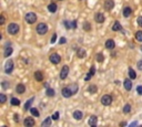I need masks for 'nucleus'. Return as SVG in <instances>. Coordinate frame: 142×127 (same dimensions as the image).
I'll list each match as a JSON object with an SVG mask.
<instances>
[{"label":"nucleus","instance_id":"obj_35","mask_svg":"<svg viewBox=\"0 0 142 127\" xmlns=\"http://www.w3.org/2000/svg\"><path fill=\"white\" fill-rule=\"evenodd\" d=\"M83 29L86 30V31H90V29H91V26H90V23H89V22H84Z\"/></svg>","mask_w":142,"mask_h":127},{"label":"nucleus","instance_id":"obj_19","mask_svg":"<svg viewBox=\"0 0 142 127\" xmlns=\"http://www.w3.org/2000/svg\"><path fill=\"white\" fill-rule=\"evenodd\" d=\"M131 13H132V9H131L130 7H125V8L123 9V16H124L125 18L130 17Z\"/></svg>","mask_w":142,"mask_h":127},{"label":"nucleus","instance_id":"obj_45","mask_svg":"<svg viewBox=\"0 0 142 127\" xmlns=\"http://www.w3.org/2000/svg\"><path fill=\"white\" fill-rule=\"evenodd\" d=\"M3 23H5V17L1 15V17H0V24H3Z\"/></svg>","mask_w":142,"mask_h":127},{"label":"nucleus","instance_id":"obj_17","mask_svg":"<svg viewBox=\"0 0 142 127\" xmlns=\"http://www.w3.org/2000/svg\"><path fill=\"white\" fill-rule=\"evenodd\" d=\"M94 73H96V69H94V66H92L91 69H90V72L88 73V75L86 76V77H84V81H89L90 78L93 76V74H94Z\"/></svg>","mask_w":142,"mask_h":127},{"label":"nucleus","instance_id":"obj_24","mask_svg":"<svg viewBox=\"0 0 142 127\" xmlns=\"http://www.w3.org/2000/svg\"><path fill=\"white\" fill-rule=\"evenodd\" d=\"M88 91H89L90 93H92V94H94L96 92H98V87H97L96 85H93V84H91V85H89V87H88Z\"/></svg>","mask_w":142,"mask_h":127},{"label":"nucleus","instance_id":"obj_29","mask_svg":"<svg viewBox=\"0 0 142 127\" xmlns=\"http://www.w3.org/2000/svg\"><path fill=\"white\" fill-rule=\"evenodd\" d=\"M33 99H35V98L31 97L29 101H28L26 104H25V110H30V108H31L30 106H31V104H32V102H33Z\"/></svg>","mask_w":142,"mask_h":127},{"label":"nucleus","instance_id":"obj_36","mask_svg":"<svg viewBox=\"0 0 142 127\" xmlns=\"http://www.w3.org/2000/svg\"><path fill=\"white\" fill-rule=\"evenodd\" d=\"M47 95L48 96H55V91L52 88H48L47 90Z\"/></svg>","mask_w":142,"mask_h":127},{"label":"nucleus","instance_id":"obj_48","mask_svg":"<svg viewBox=\"0 0 142 127\" xmlns=\"http://www.w3.org/2000/svg\"><path fill=\"white\" fill-rule=\"evenodd\" d=\"M120 125H121V126H125V125H127V123H125V121H124V123H121V124H120Z\"/></svg>","mask_w":142,"mask_h":127},{"label":"nucleus","instance_id":"obj_20","mask_svg":"<svg viewBox=\"0 0 142 127\" xmlns=\"http://www.w3.org/2000/svg\"><path fill=\"white\" fill-rule=\"evenodd\" d=\"M82 113L80 112V110H75L74 113H73V118L77 119V121H80V119H82Z\"/></svg>","mask_w":142,"mask_h":127},{"label":"nucleus","instance_id":"obj_46","mask_svg":"<svg viewBox=\"0 0 142 127\" xmlns=\"http://www.w3.org/2000/svg\"><path fill=\"white\" fill-rule=\"evenodd\" d=\"M15 121H19V115H17V114H15Z\"/></svg>","mask_w":142,"mask_h":127},{"label":"nucleus","instance_id":"obj_8","mask_svg":"<svg viewBox=\"0 0 142 127\" xmlns=\"http://www.w3.org/2000/svg\"><path fill=\"white\" fill-rule=\"evenodd\" d=\"M64 27L67 29H75L77 28V21H64Z\"/></svg>","mask_w":142,"mask_h":127},{"label":"nucleus","instance_id":"obj_49","mask_svg":"<svg viewBox=\"0 0 142 127\" xmlns=\"http://www.w3.org/2000/svg\"><path fill=\"white\" fill-rule=\"evenodd\" d=\"M141 50H142V48H141Z\"/></svg>","mask_w":142,"mask_h":127},{"label":"nucleus","instance_id":"obj_16","mask_svg":"<svg viewBox=\"0 0 142 127\" xmlns=\"http://www.w3.org/2000/svg\"><path fill=\"white\" fill-rule=\"evenodd\" d=\"M16 92L19 93V94H23V93L26 92V87L23 84H18L17 87H16Z\"/></svg>","mask_w":142,"mask_h":127},{"label":"nucleus","instance_id":"obj_37","mask_svg":"<svg viewBox=\"0 0 142 127\" xmlns=\"http://www.w3.org/2000/svg\"><path fill=\"white\" fill-rule=\"evenodd\" d=\"M6 101H7L6 95H5V94H0V102H1V103H5Z\"/></svg>","mask_w":142,"mask_h":127},{"label":"nucleus","instance_id":"obj_40","mask_svg":"<svg viewBox=\"0 0 142 127\" xmlns=\"http://www.w3.org/2000/svg\"><path fill=\"white\" fill-rule=\"evenodd\" d=\"M9 86H10V85H9L8 82H6V81L2 82V87H3V88H8Z\"/></svg>","mask_w":142,"mask_h":127},{"label":"nucleus","instance_id":"obj_31","mask_svg":"<svg viewBox=\"0 0 142 127\" xmlns=\"http://www.w3.org/2000/svg\"><path fill=\"white\" fill-rule=\"evenodd\" d=\"M30 112H31V114L33 116H36V117H38V116L40 115L39 112H38V110H37V108H35V107H31V108H30Z\"/></svg>","mask_w":142,"mask_h":127},{"label":"nucleus","instance_id":"obj_27","mask_svg":"<svg viewBox=\"0 0 142 127\" xmlns=\"http://www.w3.org/2000/svg\"><path fill=\"white\" fill-rule=\"evenodd\" d=\"M71 90V92H72V94H75V93L78 92V85L77 84H71L70 86H68Z\"/></svg>","mask_w":142,"mask_h":127},{"label":"nucleus","instance_id":"obj_26","mask_svg":"<svg viewBox=\"0 0 142 127\" xmlns=\"http://www.w3.org/2000/svg\"><path fill=\"white\" fill-rule=\"evenodd\" d=\"M77 54H78L79 58H81V59H82V58H84V56H86V51H84L82 48H80V49L77 51Z\"/></svg>","mask_w":142,"mask_h":127},{"label":"nucleus","instance_id":"obj_2","mask_svg":"<svg viewBox=\"0 0 142 127\" xmlns=\"http://www.w3.org/2000/svg\"><path fill=\"white\" fill-rule=\"evenodd\" d=\"M37 32L41 35L46 34L47 32H48V26H47L46 23H39L37 26Z\"/></svg>","mask_w":142,"mask_h":127},{"label":"nucleus","instance_id":"obj_32","mask_svg":"<svg viewBox=\"0 0 142 127\" xmlns=\"http://www.w3.org/2000/svg\"><path fill=\"white\" fill-rule=\"evenodd\" d=\"M96 60L98 61V62H103V60H105L103 54H102V53H98V54L96 55Z\"/></svg>","mask_w":142,"mask_h":127},{"label":"nucleus","instance_id":"obj_1","mask_svg":"<svg viewBox=\"0 0 142 127\" xmlns=\"http://www.w3.org/2000/svg\"><path fill=\"white\" fill-rule=\"evenodd\" d=\"M7 31H8V33H10V34H17L18 32H19V26H18L17 23H10L8 26Z\"/></svg>","mask_w":142,"mask_h":127},{"label":"nucleus","instance_id":"obj_14","mask_svg":"<svg viewBox=\"0 0 142 127\" xmlns=\"http://www.w3.org/2000/svg\"><path fill=\"white\" fill-rule=\"evenodd\" d=\"M113 7H114V2H113V0H105V8L107 9V10H111V9H113Z\"/></svg>","mask_w":142,"mask_h":127},{"label":"nucleus","instance_id":"obj_25","mask_svg":"<svg viewBox=\"0 0 142 127\" xmlns=\"http://www.w3.org/2000/svg\"><path fill=\"white\" fill-rule=\"evenodd\" d=\"M12 53V48H10V46H8V48H6V50H5V58H9L10 55H11Z\"/></svg>","mask_w":142,"mask_h":127},{"label":"nucleus","instance_id":"obj_22","mask_svg":"<svg viewBox=\"0 0 142 127\" xmlns=\"http://www.w3.org/2000/svg\"><path fill=\"white\" fill-rule=\"evenodd\" d=\"M51 119H52V117H47V118L44 119L42 123H41V126H42V127L50 126V125H51Z\"/></svg>","mask_w":142,"mask_h":127},{"label":"nucleus","instance_id":"obj_23","mask_svg":"<svg viewBox=\"0 0 142 127\" xmlns=\"http://www.w3.org/2000/svg\"><path fill=\"white\" fill-rule=\"evenodd\" d=\"M48 10H49L50 12L55 13V12L57 11V5H56V3H50L49 6H48Z\"/></svg>","mask_w":142,"mask_h":127},{"label":"nucleus","instance_id":"obj_3","mask_svg":"<svg viewBox=\"0 0 142 127\" xmlns=\"http://www.w3.org/2000/svg\"><path fill=\"white\" fill-rule=\"evenodd\" d=\"M25 19H26V21L28 23L32 24V23H35L36 21H37V16H36V13H33V12H28L26 15V17H25Z\"/></svg>","mask_w":142,"mask_h":127},{"label":"nucleus","instance_id":"obj_9","mask_svg":"<svg viewBox=\"0 0 142 127\" xmlns=\"http://www.w3.org/2000/svg\"><path fill=\"white\" fill-rule=\"evenodd\" d=\"M23 124H25V126L27 127H32V126H35V119L31 118V117H27L26 119H25V121H23Z\"/></svg>","mask_w":142,"mask_h":127},{"label":"nucleus","instance_id":"obj_11","mask_svg":"<svg viewBox=\"0 0 142 127\" xmlns=\"http://www.w3.org/2000/svg\"><path fill=\"white\" fill-rule=\"evenodd\" d=\"M61 94H62V96H64V97H70L71 95H73L72 92H71V90H70L69 87H64V88H62Z\"/></svg>","mask_w":142,"mask_h":127},{"label":"nucleus","instance_id":"obj_47","mask_svg":"<svg viewBox=\"0 0 142 127\" xmlns=\"http://www.w3.org/2000/svg\"><path fill=\"white\" fill-rule=\"evenodd\" d=\"M136 125H138V123H136V121H134V123H131V124H130V126H132V127H133V126H136Z\"/></svg>","mask_w":142,"mask_h":127},{"label":"nucleus","instance_id":"obj_13","mask_svg":"<svg viewBox=\"0 0 142 127\" xmlns=\"http://www.w3.org/2000/svg\"><path fill=\"white\" fill-rule=\"evenodd\" d=\"M114 46H116V43H114V41H113L112 39L107 40V42H105V48H108L109 50H113Z\"/></svg>","mask_w":142,"mask_h":127},{"label":"nucleus","instance_id":"obj_44","mask_svg":"<svg viewBox=\"0 0 142 127\" xmlns=\"http://www.w3.org/2000/svg\"><path fill=\"white\" fill-rule=\"evenodd\" d=\"M138 24H139L140 27H142V17L138 18Z\"/></svg>","mask_w":142,"mask_h":127},{"label":"nucleus","instance_id":"obj_33","mask_svg":"<svg viewBox=\"0 0 142 127\" xmlns=\"http://www.w3.org/2000/svg\"><path fill=\"white\" fill-rule=\"evenodd\" d=\"M136 41H139V42H142V31H138L136 33Z\"/></svg>","mask_w":142,"mask_h":127},{"label":"nucleus","instance_id":"obj_34","mask_svg":"<svg viewBox=\"0 0 142 127\" xmlns=\"http://www.w3.org/2000/svg\"><path fill=\"white\" fill-rule=\"evenodd\" d=\"M131 110V105L130 104H127L124 107H123V113H130Z\"/></svg>","mask_w":142,"mask_h":127},{"label":"nucleus","instance_id":"obj_28","mask_svg":"<svg viewBox=\"0 0 142 127\" xmlns=\"http://www.w3.org/2000/svg\"><path fill=\"white\" fill-rule=\"evenodd\" d=\"M129 76H130V78H132V80H134V78L136 77V71H134L133 69H129Z\"/></svg>","mask_w":142,"mask_h":127},{"label":"nucleus","instance_id":"obj_38","mask_svg":"<svg viewBox=\"0 0 142 127\" xmlns=\"http://www.w3.org/2000/svg\"><path fill=\"white\" fill-rule=\"evenodd\" d=\"M52 119H53V121L59 119V112H56L55 114H53V115H52Z\"/></svg>","mask_w":142,"mask_h":127},{"label":"nucleus","instance_id":"obj_7","mask_svg":"<svg viewBox=\"0 0 142 127\" xmlns=\"http://www.w3.org/2000/svg\"><path fill=\"white\" fill-rule=\"evenodd\" d=\"M68 73H69V66H68V65H64V66L62 67V70H61V72H60V78L61 80H64V78L67 77Z\"/></svg>","mask_w":142,"mask_h":127},{"label":"nucleus","instance_id":"obj_6","mask_svg":"<svg viewBox=\"0 0 142 127\" xmlns=\"http://www.w3.org/2000/svg\"><path fill=\"white\" fill-rule=\"evenodd\" d=\"M12 70H13V62H12V60L7 61L6 65H5V71H6V73L7 74H10V73L12 72Z\"/></svg>","mask_w":142,"mask_h":127},{"label":"nucleus","instance_id":"obj_30","mask_svg":"<svg viewBox=\"0 0 142 127\" xmlns=\"http://www.w3.org/2000/svg\"><path fill=\"white\" fill-rule=\"evenodd\" d=\"M11 104L13 105V106H19V105H20V99H18V98H16V97H12Z\"/></svg>","mask_w":142,"mask_h":127},{"label":"nucleus","instance_id":"obj_42","mask_svg":"<svg viewBox=\"0 0 142 127\" xmlns=\"http://www.w3.org/2000/svg\"><path fill=\"white\" fill-rule=\"evenodd\" d=\"M136 92L139 93L140 95H142V86H141V85H140V86H138V87H136Z\"/></svg>","mask_w":142,"mask_h":127},{"label":"nucleus","instance_id":"obj_10","mask_svg":"<svg viewBox=\"0 0 142 127\" xmlns=\"http://www.w3.org/2000/svg\"><path fill=\"white\" fill-rule=\"evenodd\" d=\"M112 30L113 31H120V32H122V33H124V30H123V28L121 27L119 21H116V22H114V24H113V27H112Z\"/></svg>","mask_w":142,"mask_h":127},{"label":"nucleus","instance_id":"obj_21","mask_svg":"<svg viewBox=\"0 0 142 127\" xmlns=\"http://www.w3.org/2000/svg\"><path fill=\"white\" fill-rule=\"evenodd\" d=\"M35 78L37 80V81L41 82L42 80H43V74L40 72V71H37V72L35 73Z\"/></svg>","mask_w":142,"mask_h":127},{"label":"nucleus","instance_id":"obj_15","mask_svg":"<svg viewBox=\"0 0 142 127\" xmlns=\"http://www.w3.org/2000/svg\"><path fill=\"white\" fill-rule=\"evenodd\" d=\"M94 20H96L97 22H99V23L105 22V16L102 15V13H100V12H98V13L94 16Z\"/></svg>","mask_w":142,"mask_h":127},{"label":"nucleus","instance_id":"obj_5","mask_svg":"<svg viewBox=\"0 0 142 127\" xmlns=\"http://www.w3.org/2000/svg\"><path fill=\"white\" fill-rule=\"evenodd\" d=\"M50 62L53 64H58L60 63V61H61V56L58 54V53H52V54L50 55Z\"/></svg>","mask_w":142,"mask_h":127},{"label":"nucleus","instance_id":"obj_4","mask_svg":"<svg viewBox=\"0 0 142 127\" xmlns=\"http://www.w3.org/2000/svg\"><path fill=\"white\" fill-rule=\"evenodd\" d=\"M101 103H102V105H105V106H109V105H111V103H112V96L109 95V94L103 95L101 97Z\"/></svg>","mask_w":142,"mask_h":127},{"label":"nucleus","instance_id":"obj_18","mask_svg":"<svg viewBox=\"0 0 142 127\" xmlns=\"http://www.w3.org/2000/svg\"><path fill=\"white\" fill-rule=\"evenodd\" d=\"M123 85H124V88L127 91H130L131 88H132V83H131L130 80H124V82H123Z\"/></svg>","mask_w":142,"mask_h":127},{"label":"nucleus","instance_id":"obj_12","mask_svg":"<svg viewBox=\"0 0 142 127\" xmlns=\"http://www.w3.org/2000/svg\"><path fill=\"white\" fill-rule=\"evenodd\" d=\"M97 121H98V117L97 116H91L89 118V121H88V124H89V126H92V127H94L97 125Z\"/></svg>","mask_w":142,"mask_h":127},{"label":"nucleus","instance_id":"obj_43","mask_svg":"<svg viewBox=\"0 0 142 127\" xmlns=\"http://www.w3.org/2000/svg\"><path fill=\"white\" fill-rule=\"evenodd\" d=\"M138 69L142 71V60H140L139 62H138Z\"/></svg>","mask_w":142,"mask_h":127},{"label":"nucleus","instance_id":"obj_39","mask_svg":"<svg viewBox=\"0 0 142 127\" xmlns=\"http://www.w3.org/2000/svg\"><path fill=\"white\" fill-rule=\"evenodd\" d=\"M56 40H57V34H56V33H53V35L51 37V43H55Z\"/></svg>","mask_w":142,"mask_h":127},{"label":"nucleus","instance_id":"obj_41","mask_svg":"<svg viewBox=\"0 0 142 127\" xmlns=\"http://www.w3.org/2000/svg\"><path fill=\"white\" fill-rule=\"evenodd\" d=\"M66 42H67V40H66V38H63V37L61 38L60 41H59V43H60V44H64Z\"/></svg>","mask_w":142,"mask_h":127}]
</instances>
